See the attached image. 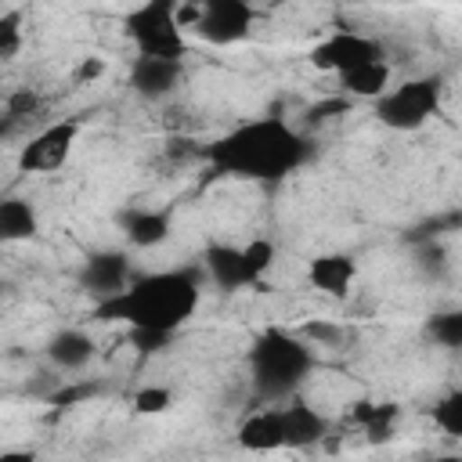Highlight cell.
Listing matches in <instances>:
<instances>
[{"mask_svg": "<svg viewBox=\"0 0 462 462\" xmlns=\"http://www.w3.org/2000/svg\"><path fill=\"white\" fill-rule=\"evenodd\" d=\"M314 159V137L303 126H292L278 112L253 116L202 144V162L213 177L282 184Z\"/></svg>", "mask_w": 462, "mask_h": 462, "instance_id": "1", "label": "cell"}, {"mask_svg": "<svg viewBox=\"0 0 462 462\" xmlns=\"http://www.w3.org/2000/svg\"><path fill=\"white\" fill-rule=\"evenodd\" d=\"M202 282H206L202 263L134 274L126 289L94 303V318L97 321H119V325L141 328V332L177 336L191 321V314L199 310Z\"/></svg>", "mask_w": 462, "mask_h": 462, "instance_id": "2", "label": "cell"}, {"mask_svg": "<svg viewBox=\"0 0 462 462\" xmlns=\"http://www.w3.org/2000/svg\"><path fill=\"white\" fill-rule=\"evenodd\" d=\"M245 368H249L253 393L263 404L267 401H289L300 393V386L314 372V350L296 332L271 325L260 336H253V343L245 350Z\"/></svg>", "mask_w": 462, "mask_h": 462, "instance_id": "3", "label": "cell"}, {"mask_svg": "<svg viewBox=\"0 0 462 462\" xmlns=\"http://www.w3.org/2000/svg\"><path fill=\"white\" fill-rule=\"evenodd\" d=\"M278 260V249L271 238H253L245 245L235 242H209L199 256L206 282H213L220 292H245V289H263L267 274Z\"/></svg>", "mask_w": 462, "mask_h": 462, "instance_id": "4", "label": "cell"}, {"mask_svg": "<svg viewBox=\"0 0 462 462\" xmlns=\"http://www.w3.org/2000/svg\"><path fill=\"white\" fill-rule=\"evenodd\" d=\"M444 76H411L401 79L397 87L390 83V90H383L372 101V116L379 126L397 130V134H415L422 130L433 116H440L444 108Z\"/></svg>", "mask_w": 462, "mask_h": 462, "instance_id": "5", "label": "cell"}, {"mask_svg": "<svg viewBox=\"0 0 462 462\" xmlns=\"http://www.w3.org/2000/svg\"><path fill=\"white\" fill-rule=\"evenodd\" d=\"M123 32L137 47V54L177 58L184 61L188 40L180 29V0H141L123 18Z\"/></svg>", "mask_w": 462, "mask_h": 462, "instance_id": "6", "label": "cell"}, {"mask_svg": "<svg viewBox=\"0 0 462 462\" xmlns=\"http://www.w3.org/2000/svg\"><path fill=\"white\" fill-rule=\"evenodd\" d=\"M76 141H79V119L76 116H65V119L40 126L18 148V159H14L18 173H58L69 162Z\"/></svg>", "mask_w": 462, "mask_h": 462, "instance_id": "7", "label": "cell"}, {"mask_svg": "<svg viewBox=\"0 0 462 462\" xmlns=\"http://www.w3.org/2000/svg\"><path fill=\"white\" fill-rule=\"evenodd\" d=\"M256 7L249 0H202L191 14V29L209 47H235L253 36Z\"/></svg>", "mask_w": 462, "mask_h": 462, "instance_id": "8", "label": "cell"}, {"mask_svg": "<svg viewBox=\"0 0 462 462\" xmlns=\"http://www.w3.org/2000/svg\"><path fill=\"white\" fill-rule=\"evenodd\" d=\"M383 58H386L383 40L357 32V29H336L310 47V65L321 72H332V76L357 69V65H368V61H383Z\"/></svg>", "mask_w": 462, "mask_h": 462, "instance_id": "9", "label": "cell"}, {"mask_svg": "<svg viewBox=\"0 0 462 462\" xmlns=\"http://www.w3.org/2000/svg\"><path fill=\"white\" fill-rule=\"evenodd\" d=\"M130 278H134V267H130L126 249H94V253H87V260L79 267V285L94 296V303L126 289Z\"/></svg>", "mask_w": 462, "mask_h": 462, "instance_id": "10", "label": "cell"}, {"mask_svg": "<svg viewBox=\"0 0 462 462\" xmlns=\"http://www.w3.org/2000/svg\"><path fill=\"white\" fill-rule=\"evenodd\" d=\"M184 79V61L177 58H155V54H137L130 61V87L144 101H166L177 94Z\"/></svg>", "mask_w": 462, "mask_h": 462, "instance_id": "11", "label": "cell"}, {"mask_svg": "<svg viewBox=\"0 0 462 462\" xmlns=\"http://www.w3.org/2000/svg\"><path fill=\"white\" fill-rule=\"evenodd\" d=\"M238 448L245 451H278L285 448V422H282V401H267V408L249 411L235 430Z\"/></svg>", "mask_w": 462, "mask_h": 462, "instance_id": "12", "label": "cell"}, {"mask_svg": "<svg viewBox=\"0 0 462 462\" xmlns=\"http://www.w3.org/2000/svg\"><path fill=\"white\" fill-rule=\"evenodd\" d=\"M123 238L134 245V249H155L170 238L173 231V217L170 209H152V206H130L116 217Z\"/></svg>", "mask_w": 462, "mask_h": 462, "instance_id": "13", "label": "cell"}, {"mask_svg": "<svg viewBox=\"0 0 462 462\" xmlns=\"http://www.w3.org/2000/svg\"><path fill=\"white\" fill-rule=\"evenodd\" d=\"M354 278H357V260L350 253H318L307 263L310 289L321 292V296H328V300H346Z\"/></svg>", "mask_w": 462, "mask_h": 462, "instance_id": "14", "label": "cell"}, {"mask_svg": "<svg viewBox=\"0 0 462 462\" xmlns=\"http://www.w3.org/2000/svg\"><path fill=\"white\" fill-rule=\"evenodd\" d=\"M282 422H285V448H296V451L300 448H314L332 430L328 415H321L314 404H307L300 397L282 401Z\"/></svg>", "mask_w": 462, "mask_h": 462, "instance_id": "15", "label": "cell"}, {"mask_svg": "<svg viewBox=\"0 0 462 462\" xmlns=\"http://www.w3.org/2000/svg\"><path fill=\"white\" fill-rule=\"evenodd\" d=\"M43 354L58 372H79V368H87L94 361L97 346H94V336H87L83 328H58L47 339Z\"/></svg>", "mask_w": 462, "mask_h": 462, "instance_id": "16", "label": "cell"}, {"mask_svg": "<svg viewBox=\"0 0 462 462\" xmlns=\"http://www.w3.org/2000/svg\"><path fill=\"white\" fill-rule=\"evenodd\" d=\"M390 79H393V72H390V61H386V58H383V61L357 65V69H346V72L336 76L339 94L361 97V101H375L383 90H390Z\"/></svg>", "mask_w": 462, "mask_h": 462, "instance_id": "17", "label": "cell"}, {"mask_svg": "<svg viewBox=\"0 0 462 462\" xmlns=\"http://www.w3.org/2000/svg\"><path fill=\"white\" fill-rule=\"evenodd\" d=\"M397 415H401V408L393 404V401H372V397H361V401H354V408H350V422L354 426H361V433L375 444V440H390V433H393V426H397Z\"/></svg>", "mask_w": 462, "mask_h": 462, "instance_id": "18", "label": "cell"}, {"mask_svg": "<svg viewBox=\"0 0 462 462\" xmlns=\"http://www.w3.org/2000/svg\"><path fill=\"white\" fill-rule=\"evenodd\" d=\"M40 235V217L29 199H4L0 202V238L4 242H29Z\"/></svg>", "mask_w": 462, "mask_h": 462, "instance_id": "19", "label": "cell"}, {"mask_svg": "<svg viewBox=\"0 0 462 462\" xmlns=\"http://www.w3.org/2000/svg\"><path fill=\"white\" fill-rule=\"evenodd\" d=\"M43 108V97L32 90V87H22V90H11L4 97V116H0V137L11 141L18 134V126H29Z\"/></svg>", "mask_w": 462, "mask_h": 462, "instance_id": "20", "label": "cell"}, {"mask_svg": "<svg viewBox=\"0 0 462 462\" xmlns=\"http://www.w3.org/2000/svg\"><path fill=\"white\" fill-rule=\"evenodd\" d=\"M422 332L444 346V350H462V307H448V310H433L422 325Z\"/></svg>", "mask_w": 462, "mask_h": 462, "instance_id": "21", "label": "cell"}, {"mask_svg": "<svg viewBox=\"0 0 462 462\" xmlns=\"http://www.w3.org/2000/svg\"><path fill=\"white\" fill-rule=\"evenodd\" d=\"M448 231H462V213H437V217H426L419 224H411L404 231V242L408 245H419V242H440Z\"/></svg>", "mask_w": 462, "mask_h": 462, "instance_id": "22", "label": "cell"}, {"mask_svg": "<svg viewBox=\"0 0 462 462\" xmlns=\"http://www.w3.org/2000/svg\"><path fill=\"white\" fill-rule=\"evenodd\" d=\"M430 419L444 437L462 440V390H451V393L437 397L433 408H430Z\"/></svg>", "mask_w": 462, "mask_h": 462, "instance_id": "23", "label": "cell"}, {"mask_svg": "<svg viewBox=\"0 0 462 462\" xmlns=\"http://www.w3.org/2000/svg\"><path fill=\"white\" fill-rule=\"evenodd\" d=\"M411 256H415V271H419L426 282H444L448 271H451L448 249H444L440 242H419V245H411Z\"/></svg>", "mask_w": 462, "mask_h": 462, "instance_id": "24", "label": "cell"}, {"mask_svg": "<svg viewBox=\"0 0 462 462\" xmlns=\"http://www.w3.org/2000/svg\"><path fill=\"white\" fill-rule=\"evenodd\" d=\"M22 43H25V32H22V11L11 7V11L0 14V58H4V61L18 58Z\"/></svg>", "mask_w": 462, "mask_h": 462, "instance_id": "25", "label": "cell"}, {"mask_svg": "<svg viewBox=\"0 0 462 462\" xmlns=\"http://www.w3.org/2000/svg\"><path fill=\"white\" fill-rule=\"evenodd\" d=\"M170 404H173V390L170 386H141L134 393V411H141V415H159Z\"/></svg>", "mask_w": 462, "mask_h": 462, "instance_id": "26", "label": "cell"}, {"mask_svg": "<svg viewBox=\"0 0 462 462\" xmlns=\"http://www.w3.org/2000/svg\"><path fill=\"white\" fill-rule=\"evenodd\" d=\"M346 108H350V97H346V94H339V97H325V101H318V105H310V108L303 112V130L321 126V123H328V119L343 116Z\"/></svg>", "mask_w": 462, "mask_h": 462, "instance_id": "27", "label": "cell"}, {"mask_svg": "<svg viewBox=\"0 0 462 462\" xmlns=\"http://www.w3.org/2000/svg\"><path fill=\"white\" fill-rule=\"evenodd\" d=\"M170 339H173V336H166V332H141V328H130V343H134V350H137V354H144V357H152V354L166 350V346H170Z\"/></svg>", "mask_w": 462, "mask_h": 462, "instance_id": "28", "label": "cell"}, {"mask_svg": "<svg viewBox=\"0 0 462 462\" xmlns=\"http://www.w3.org/2000/svg\"><path fill=\"white\" fill-rule=\"evenodd\" d=\"M303 336H310V339H339V328H332V325H325V321H310V325H303Z\"/></svg>", "mask_w": 462, "mask_h": 462, "instance_id": "29", "label": "cell"}, {"mask_svg": "<svg viewBox=\"0 0 462 462\" xmlns=\"http://www.w3.org/2000/svg\"><path fill=\"white\" fill-rule=\"evenodd\" d=\"M101 72H105V61H101V58H90V61L79 65L76 76H79V79H94V76H101Z\"/></svg>", "mask_w": 462, "mask_h": 462, "instance_id": "30", "label": "cell"}, {"mask_svg": "<svg viewBox=\"0 0 462 462\" xmlns=\"http://www.w3.org/2000/svg\"><path fill=\"white\" fill-rule=\"evenodd\" d=\"M267 4H285V0H267Z\"/></svg>", "mask_w": 462, "mask_h": 462, "instance_id": "31", "label": "cell"}]
</instances>
